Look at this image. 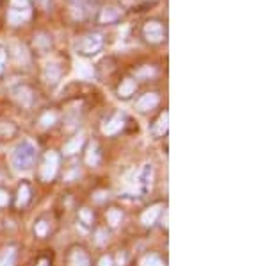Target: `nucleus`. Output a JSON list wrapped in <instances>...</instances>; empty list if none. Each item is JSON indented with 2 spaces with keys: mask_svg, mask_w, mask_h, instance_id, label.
<instances>
[{
  "mask_svg": "<svg viewBox=\"0 0 267 266\" xmlns=\"http://www.w3.org/2000/svg\"><path fill=\"white\" fill-rule=\"evenodd\" d=\"M36 157H38L36 147L25 139L13 152V166L16 168V170H29V168L34 166Z\"/></svg>",
  "mask_w": 267,
  "mask_h": 266,
  "instance_id": "nucleus-1",
  "label": "nucleus"
},
{
  "mask_svg": "<svg viewBox=\"0 0 267 266\" xmlns=\"http://www.w3.org/2000/svg\"><path fill=\"white\" fill-rule=\"evenodd\" d=\"M31 17H32V6L29 0H11L7 11V22L11 25H22L29 22Z\"/></svg>",
  "mask_w": 267,
  "mask_h": 266,
  "instance_id": "nucleus-2",
  "label": "nucleus"
},
{
  "mask_svg": "<svg viewBox=\"0 0 267 266\" xmlns=\"http://www.w3.org/2000/svg\"><path fill=\"white\" fill-rule=\"evenodd\" d=\"M104 47V38L98 33H89L86 36H82L80 41L77 43V54L80 56H94L98 54Z\"/></svg>",
  "mask_w": 267,
  "mask_h": 266,
  "instance_id": "nucleus-3",
  "label": "nucleus"
},
{
  "mask_svg": "<svg viewBox=\"0 0 267 266\" xmlns=\"http://www.w3.org/2000/svg\"><path fill=\"white\" fill-rule=\"evenodd\" d=\"M57 170H59V155H57V152L50 150V152L45 154L43 163L39 166V179L43 183H50L57 175Z\"/></svg>",
  "mask_w": 267,
  "mask_h": 266,
  "instance_id": "nucleus-4",
  "label": "nucleus"
},
{
  "mask_svg": "<svg viewBox=\"0 0 267 266\" xmlns=\"http://www.w3.org/2000/svg\"><path fill=\"white\" fill-rule=\"evenodd\" d=\"M125 115L123 113H112L109 118H105L102 123V133L105 136H114V134L121 133L125 127Z\"/></svg>",
  "mask_w": 267,
  "mask_h": 266,
  "instance_id": "nucleus-5",
  "label": "nucleus"
},
{
  "mask_svg": "<svg viewBox=\"0 0 267 266\" xmlns=\"http://www.w3.org/2000/svg\"><path fill=\"white\" fill-rule=\"evenodd\" d=\"M142 34H144V39H146L148 43H162L164 41L162 23L157 22V20H150V22L144 23Z\"/></svg>",
  "mask_w": 267,
  "mask_h": 266,
  "instance_id": "nucleus-6",
  "label": "nucleus"
},
{
  "mask_svg": "<svg viewBox=\"0 0 267 266\" xmlns=\"http://www.w3.org/2000/svg\"><path fill=\"white\" fill-rule=\"evenodd\" d=\"M11 97L20 107H32L34 104V91L25 84H20L11 89Z\"/></svg>",
  "mask_w": 267,
  "mask_h": 266,
  "instance_id": "nucleus-7",
  "label": "nucleus"
},
{
  "mask_svg": "<svg viewBox=\"0 0 267 266\" xmlns=\"http://www.w3.org/2000/svg\"><path fill=\"white\" fill-rule=\"evenodd\" d=\"M66 263H68V266H91L89 255H87V252L82 247H73L68 252Z\"/></svg>",
  "mask_w": 267,
  "mask_h": 266,
  "instance_id": "nucleus-8",
  "label": "nucleus"
},
{
  "mask_svg": "<svg viewBox=\"0 0 267 266\" xmlns=\"http://www.w3.org/2000/svg\"><path fill=\"white\" fill-rule=\"evenodd\" d=\"M158 95L157 93H144L141 97V99L136 102V109L141 113H148L152 111V109H155L158 105Z\"/></svg>",
  "mask_w": 267,
  "mask_h": 266,
  "instance_id": "nucleus-9",
  "label": "nucleus"
},
{
  "mask_svg": "<svg viewBox=\"0 0 267 266\" xmlns=\"http://www.w3.org/2000/svg\"><path fill=\"white\" fill-rule=\"evenodd\" d=\"M61 75H63V70H61L57 65H54V63L47 65L43 70V81L48 84V86H55V84L59 83Z\"/></svg>",
  "mask_w": 267,
  "mask_h": 266,
  "instance_id": "nucleus-10",
  "label": "nucleus"
},
{
  "mask_svg": "<svg viewBox=\"0 0 267 266\" xmlns=\"http://www.w3.org/2000/svg\"><path fill=\"white\" fill-rule=\"evenodd\" d=\"M152 179H153V168L152 165H146V166L139 172V175H137V186H139V191H141V193H144V191L150 189Z\"/></svg>",
  "mask_w": 267,
  "mask_h": 266,
  "instance_id": "nucleus-11",
  "label": "nucleus"
},
{
  "mask_svg": "<svg viewBox=\"0 0 267 266\" xmlns=\"http://www.w3.org/2000/svg\"><path fill=\"white\" fill-rule=\"evenodd\" d=\"M136 88H137V83H136V79H132V77H126L121 81V84L118 86V97L123 100L126 99H130L132 95L136 93Z\"/></svg>",
  "mask_w": 267,
  "mask_h": 266,
  "instance_id": "nucleus-12",
  "label": "nucleus"
},
{
  "mask_svg": "<svg viewBox=\"0 0 267 266\" xmlns=\"http://www.w3.org/2000/svg\"><path fill=\"white\" fill-rule=\"evenodd\" d=\"M84 141H86V138L82 136V134H77V136H73V138H70L68 141L64 143V147H63V152H64V155H73L77 154L79 150L82 149V145H84Z\"/></svg>",
  "mask_w": 267,
  "mask_h": 266,
  "instance_id": "nucleus-13",
  "label": "nucleus"
},
{
  "mask_svg": "<svg viewBox=\"0 0 267 266\" xmlns=\"http://www.w3.org/2000/svg\"><path fill=\"white\" fill-rule=\"evenodd\" d=\"M160 205H152V207H148V209L142 211L141 215V223L142 225H146V227H152L153 223L157 222V218L160 216Z\"/></svg>",
  "mask_w": 267,
  "mask_h": 266,
  "instance_id": "nucleus-14",
  "label": "nucleus"
},
{
  "mask_svg": "<svg viewBox=\"0 0 267 266\" xmlns=\"http://www.w3.org/2000/svg\"><path fill=\"white\" fill-rule=\"evenodd\" d=\"M120 17H121V13H120V9H118V7L107 6V7H104V9L100 11L98 20H100V23H114V22H118V20H120Z\"/></svg>",
  "mask_w": 267,
  "mask_h": 266,
  "instance_id": "nucleus-15",
  "label": "nucleus"
},
{
  "mask_svg": "<svg viewBox=\"0 0 267 266\" xmlns=\"http://www.w3.org/2000/svg\"><path fill=\"white\" fill-rule=\"evenodd\" d=\"M100 161H102V152L98 143H91L86 150V163L89 166H98Z\"/></svg>",
  "mask_w": 267,
  "mask_h": 266,
  "instance_id": "nucleus-16",
  "label": "nucleus"
},
{
  "mask_svg": "<svg viewBox=\"0 0 267 266\" xmlns=\"http://www.w3.org/2000/svg\"><path fill=\"white\" fill-rule=\"evenodd\" d=\"M166 133H168V111L160 113V116H158L157 120H155V123L152 125L153 136L160 138V136H164Z\"/></svg>",
  "mask_w": 267,
  "mask_h": 266,
  "instance_id": "nucleus-17",
  "label": "nucleus"
},
{
  "mask_svg": "<svg viewBox=\"0 0 267 266\" xmlns=\"http://www.w3.org/2000/svg\"><path fill=\"white\" fill-rule=\"evenodd\" d=\"M31 186L27 183H22L18 186V191H16V207H25L31 200Z\"/></svg>",
  "mask_w": 267,
  "mask_h": 266,
  "instance_id": "nucleus-18",
  "label": "nucleus"
},
{
  "mask_svg": "<svg viewBox=\"0 0 267 266\" xmlns=\"http://www.w3.org/2000/svg\"><path fill=\"white\" fill-rule=\"evenodd\" d=\"M16 265V250L9 247L0 252V266H15Z\"/></svg>",
  "mask_w": 267,
  "mask_h": 266,
  "instance_id": "nucleus-19",
  "label": "nucleus"
},
{
  "mask_svg": "<svg viewBox=\"0 0 267 266\" xmlns=\"http://www.w3.org/2000/svg\"><path fill=\"white\" fill-rule=\"evenodd\" d=\"M34 45H36V49L38 50L47 52V50H50V47H52V38H50L48 34L39 33L38 36H34Z\"/></svg>",
  "mask_w": 267,
  "mask_h": 266,
  "instance_id": "nucleus-20",
  "label": "nucleus"
},
{
  "mask_svg": "<svg viewBox=\"0 0 267 266\" xmlns=\"http://www.w3.org/2000/svg\"><path fill=\"white\" fill-rule=\"evenodd\" d=\"M16 134V125L11 122H0V139H11Z\"/></svg>",
  "mask_w": 267,
  "mask_h": 266,
  "instance_id": "nucleus-21",
  "label": "nucleus"
},
{
  "mask_svg": "<svg viewBox=\"0 0 267 266\" xmlns=\"http://www.w3.org/2000/svg\"><path fill=\"white\" fill-rule=\"evenodd\" d=\"M121 220H123V213H121V209L112 207V209L107 211V223H109L110 227H118V225L121 223Z\"/></svg>",
  "mask_w": 267,
  "mask_h": 266,
  "instance_id": "nucleus-22",
  "label": "nucleus"
},
{
  "mask_svg": "<svg viewBox=\"0 0 267 266\" xmlns=\"http://www.w3.org/2000/svg\"><path fill=\"white\" fill-rule=\"evenodd\" d=\"M68 2H70L71 9H73L75 18H84V13H86V0H68Z\"/></svg>",
  "mask_w": 267,
  "mask_h": 266,
  "instance_id": "nucleus-23",
  "label": "nucleus"
},
{
  "mask_svg": "<svg viewBox=\"0 0 267 266\" xmlns=\"http://www.w3.org/2000/svg\"><path fill=\"white\" fill-rule=\"evenodd\" d=\"M79 220H80V223H84L86 227H91L94 222V215L91 209H87V207H84V209L79 211Z\"/></svg>",
  "mask_w": 267,
  "mask_h": 266,
  "instance_id": "nucleus-24",
  "label": "nucleus"
},
{
  "mask_svg": "<svg viewBox=\"0 0 267 266\" xmlns=\"http://www.w3.org/2000/svg\"><path fill=\"white\" fill-rule=\"evenodd\" d=\"M55 122H57V115H55L54 111L43 113V115H41V118H39V123H41V127H45V129L52 127Z\"/></svg>",
  "mask_w": 267,
  "mask_h": 266,
  "instance_id": "nucleus-25",
  "label": "nucleus"
},
{
  "mask_svg": "<svg viewBox=\"0 0 267 266\" xmlns=\"http://www.w3.org/2000/svg\"><path fill=\"white\" fill-rule=\"evenodd\" d=\"M139 266H166V265H164L162 259H160L158 255L150 254V255H144V257H142L141 265Z\"/></svg>",
  "mask_w": 267,
  "mask_h": 266,
  "instance_id": "nucleus-26",
  "label": "nucleus"
},
{
  "mask_svg": "<svg viewBox=\"0 0 267 266\" xmlns=\"http://www.w3.org/2000/svg\"><path fill=\"white\" fill-rule=\"evenodd\" d=\"M77 73L84 79H89V77H93L94 70H93V66H89L87 63H77Z\"/></svg>",
  "mask_w": 267,
  "mask_h": 266,
  "instance_id": "nucleus-27",
  "label": "nucleus"
},
{
  "mask_svg": "<svg viewBox=\"0 0 267 266\" xmlns=\"http://www.w3.org/2000/svg\"><path fill=\"white\" fill-rule=\"evenodd\" d=\"M48 231H50V227L45 220H38V222L34 223V233H36L38 238H45V236L48 234Z\"/></svg>",
  "mask_w": 267,
  "mask_h": 266,
  "instance_id": "nucleus-28",
  "label": "nucleus"
},
{
  "mask_svg": "<svg viewBox=\"0 0 267 266\" xmlns=\"http://www.w3.org/2000/svg\"><path fill=\"white\" fill-rule=\"evenodd\" d=\"M7 204H9V193L0 188V207H6Z\"/></svg>",
  "mask_w": 267,
  "mask_h": 266,
  "instance_id": "nucleus-29",
  "label": "nucleus"
},
{
  "mask_svg": "<svg viewBox=\"0 0 267 266\" xmlns=\"http://www.w3.org/2000/svg\"><path fill=\"white\" fill-rule=\"evenodd\" d=\"M107 239H109V236L105 234L104 229H100L98 233H96V243H98V245H104L105 241H107Z\"/></svg>",
  "mask_w": 267,
  "mask_h": 266,
  "instance_id": "nucleus-30",
  "label": "nucleus"
},
{
  "mask_svg": "<svg viewBox=\"0 0 267 266\" xmlns=\"http://www.w3.org/2000/svg\"><path fill=\"white\" fill-rule=\"evenodd\" d=\"M6 59H7L6 50L0 49V75H2V72H4V66H6Z\"/></svg>",
  "mask_w": 267,
  "mask_h": 266,
  "instance_id": "nucleus-31",
  "label": "nucleus"
},
{
  "mask_svg": "<svg viewBox=\"0 0 267 266\" xmlns=\"http://www.w3.org/2000/svg\"><path fill=\"white\" fill-rule=\"evenodd\" d=\"M153 73H155V70L150 68V66H146V68H142V70L137 72V77H146V75H153Z\"/></svg>",
  "mask_w": 267,
  "mask_h": 266,
  "instance_id": "nucleus-32",
  "label": "nucleus"
},
{
  "mask_svg": "<svg viewBox=\"0 0 267 266\" xmlns=\"http://www.w3.org/2000/svg\"><path fill=\"white\" fill-rule=\"evenodd\" d=\"M98 266H114V263H112V259H110L109 255H104V257L100 259Z\"/></svg>",
  "mask_w": 267,
  "mask_h": 266,
  "instance_id": "nucleus-33",
  "label": "nucleus"
},
{
  "mask_svg": "<svg viewBox=\"0 0 267 266\" xmlns=\"http://www.w3.org/2000/svg\"><path fill=\"white\" fill-rule=\"evenodd\" d=\"M36 2V6H39L41 9H47L48 7V0H34Z\"/></svg>",
  "mask_w": 267,
  "mask_h": 266,
  "instance_id": "nucleus-34",
  "label": "nucleus"
},
{
  "mask_svg": "<svg viewBox=\"0 0 267 266\" xmlns=\"http://www.w3.org/2000/svg\"><path fill=\"white\" fill-rule=\"evenodd\" d=\"M36 266H50V259L48 257H41V259L38 261V265Z\"/></svg>",
  "mask_w": 267,
  "mask_h": 266,
  "instance_id": "nucleus-35",
  "label": "nucleus"
},
{
  "mask_svg": "<svg viewBox=\"0 0 267 266\" xmlns=\"http://www.w3.org/2000/svg\"><path fill=\"white\" fill-rule=\"evenodd\" d=\"M166 222H168V211H164V216H162V225H164V227L168 225Z\"/></svg>",
  "mask_w": 267,
  "mask_h": 266,
  "instance_id": "nucleus-36",
  "label": "nucleus"
}]
</instances>
